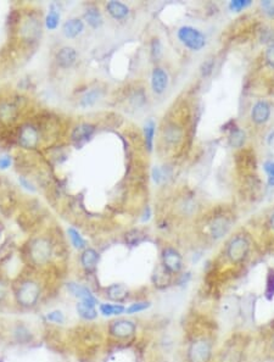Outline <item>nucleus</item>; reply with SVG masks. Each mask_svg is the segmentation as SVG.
Instances as JSON below:
<instances>
[{"mask_svg": "<svg viewBox=\"0 0 274 362\" xmlns=\"http://www.w3.org/2000/svg\"><path fill=\"white\" fill-rule=\"evenodd\" d=\"M264 171L268 175V185L274 187V161H267L264 163Z\"/></svg>", "mask_w": 274, "mask_h": 362, "instance_id": "nucleus-35", "label": "nucleus"}, {"mask_svg": "<svg viewBox=\"0 0 274 362\" xmlns=\"http://www.w3.org/2000/svg\"><path fill=\"white\" fill-rule=\"evenodd\" d=\"M60 22V11L59 9L56 8V4H51L50 11L47 15V19H45V25L49 29H55L57 26H59Z\"/></svg>", "mask_w": 274, "mask_h": 362, "instance_id": "nucleus-22", "label": "nucleus"}, {"mask_svg": "<svg viewBox=\"0 0 274 362\" xmlns=\"http://www.w3.org/2000/svg\"><path fill=\"white\" fill-rule=\"evenodd\" d=\"M136 333V324L132 319L118 318L110 322L109 336L116 340H129Z\"/></svg>", "mask_w": 274, "mask_h": 362, "instance_id": "nucleus-5", "label": "nucleus"}, {"mask_svg": "<svg viewBox=\"0 0 274 362\" xmlns=\"http://www.w3.org/2000/svg\"><path fill=\"white\" fill-rule=\"evenodd\" d=\"M169 273L161 266L160 269H157L156 272H155L154 277H152V281H154L155 285H157V287H166L167 283L169 282Z\"/></svg>", "mask_w": 274, "mask_h": 362, "instance_id": "nucleus-27", "label": "nucleus"}, {"mask_svg": "<svg viewBox=\"0 0 274 362\" xmlns=\"http://www.w3.org/2000/svg\"><path fill=\"white\" fill-rule=\"evenodd\" d=\"M45 319L48 322H51V323L55 324H63L65 323V313H63L61 310H54V311L48 312L45 315Z\"/></svg>", "mask_w": 274, "mask_h": 362, "instance_id": "nucleus-32", "label": "nucleus"}, {"mask_svg": "<svg viewBox=\"0 0 274 362\" xmlns=\"http://www.w3.org/2000/svg\"><path fill=\"white\" fill-rule=\"evenodd\" d=\"M101 96V92L100 89H91L88 93H85L83 95V98L81 99V106L82 108H89V106H93L97 100Z\"/></svg>", "mask_w": 274, "mask_h": 362, "instance_id": "nucleus-25", "label": "nucleus"}, {"mask_svg": "<svg viewBox=\"0 0 274 362\" xmlns=\"http://www.w3.org/2000/svg\"><path fill=\"white\" fill-rule=\"evenodd\" d=\"M11 165V157L5 155V156L0 157V170H6L9 169Z\"/></svg>", "mask_w": 274, "mask_h": 362, "instance_id": "nucleus-40", "label": "nucleus"}, {"mask_svg": "<svg viewBox=\"0 0 274 362\" xmlns=\"http://www.w3.org/2000/svg\"><path fill=\"white\" fill-rule=\"evenodd\" d=\"M230 228V222L224 216H218L210 224V233L215 239H219L228 233Z\"/></svg>", "mask_w": 274, "mask_h": 362, "instance_id": "nucleus-13", "label": "nucleus"}, {"mask_svg": "<svg viewBox=\"0 0 274 362\" xmlns=\"http://www.w3.org/2000/svg\"><path fill=\"white\" fill-rule=\"evenodd\" d=\"M20 183L23 185L26 189H28L30 191H36V188H35V185H33L32 183H29L28 181H27L26 178H23V177H20Z\"/></svg>", "mask_w": 274, "mask_h": 362, "instance_id": "nucleus-42", "label": "nucleus"}, {"mask_svg": "<svg viewBox=\"0 0 274 362\" xmlns=\"http://www.w3.org/2000/svg\"><path fill=\"white\" fill-rule=\"evenodd\" d=\"M245 142V133L239 128L231 129L229 137H228V143L231 148H242Z\"/></svg>", "mask_w": 274, "mask_h": 362, "instance_id": "nucleus-23", "label": "nucleus"}, {"mask_svg": "<svg viewBox=\"0 0 274 362\" xmlns=\"http://www.w3.org/2000/svg\"><path fill=\"white\" fill-rule=\"evenodd\" d=\"M38 31H41V26H38L36 20H28L22 28L23 35H28V37H36Z\"/></svg>", "mask_w": 274, "mask_h": 362, "instance_id": "nucleus-33", "label": "nucleus"}, {"mask_svg": "<svg viewBox=\"0 0 274 362\" xmlns=\"http://www.w3.org/2000/svg\"><path fill=\"white\" fill-rule=\"evenodd\" d=\"M272 345H273V349H274V337H273V340H272Z\"/></svg>", "mask_w": 274, "mask_h": 362, "instance_id": "nucleus-44", "label": "nucleus"}, {"mask_svg": "<svg viewBox=\"0 0 274 362\" xmlns=\"http://www.w3.org/2000/svg\"><path fill=\"white\" fill-rule=\"evenodd\" d=\"M106 9H108L109 14L111 15L115 20H123L124 17H127L128 14H129V9H128L127 5L118 2H110L109 4L106 5Z\"/></svg>", "mask_w": 274, "mask_h": 362, "instance_id": "nucleus-19", "label": "nucleus"}, {"mask_svg": "<svg viewBox=\"0 0 274 362\" xmlns=\"http://www.w3.org/2000/svg\"><path fill=\"white\" fill-rule=\"evenodd\" d=\"M212 357V343L205 338L195 339L187 350L188 362H210Z\"/></svg>", "mask_w": 274, "mask_h": 362, "instance_id": "nucleus-3", "label": "nucleus"}, {"mask_svg": "<svg viewBox=\"0 0 274 362\" xmlns=\"http://www.w3.org/2000/svg\"><path fill=\"white\" fill-rule=\"evenodd\" d=\"M261 7L268 16L274 17V0H264L261 3Z\"/></svg>", "mask_w": 274, "mask_h": 362, "instance_id": "nucleus-36", "label": "nucleus"}, {"mask_svg": "<svg viewBox=\"0 0 274 362\" xmlns=\"http://www.w3.org/2000/svg\"><path fill=\"white\" fill-rule=\"evenodd\" d=\"M14 298L17 305L22 309H33L41 301V284L32 278L22 279L14 289Z\"/></svg>", "mask_w": 274, "mask_h": 362, "instance_id": "nucleus-1", "label": "nucleus"}, {"mask_svg": "<svg viewBox=\"0 0 274 362\" xmlns=\"http://www.w3.org/2000/svg\"><path fill=\"white\" fill-rule=\"evenodd\" d=\"M154 136H155V123L154 121H149L144 127L145 145L149 151L152 150V145H154Z\"/></svg>", "mask_w": 274, "mask_h": 362, "instance_id": "nucleus-28", "label": "nucleus"}, {"mask_svg": "<svg viewBox=\"0 0 274 362\" xmlns=\"http://www.w3.org/2000/svg\"><path fill=\"white\" fill-rule=\"evenodd\" d=\"M269 224H270V227H272V229H274V214L272 215V217H270Z\"/></svg>", "mask_w": 274, "mask_h": 362, "instance_id": "nucleus-43", "label": "nucleus"}, {"mask_svg": "<svg viewBox=\"0 0 274 362\" xmlns=\"http://www.w3.org/2000/svg\"><path fill=\"white\" fill-rule=\"evenodd\" d=\"M84 29V25L81 20L72 19L68 20L62 27V32L67 38H75L78 35H81Z\"/></svg>", "mask_w": 274, "mask_h": 362, "instance_id": "nucleus-18", "label": "nucleus"}, {"mask_svg": "<svg viewBox=\"0 0 274 362\" xmlns=\"http://www.w3.org/2000/svg\"><path fill=\"white\" fill-rule=\"evenodd\" d=\"M150 306V301H138V303H133L128 307H126V313H128V315H134V313L145 311V310H148Z\"/></svg>", "mask_w": 274, "mask_h": 362, "instance_id": "nucleus-30", "label": "nucleus"}, {"mask_svg": "<svg viewBox=\"0 0 274 362\" xmlns=\"http://www.w3.org/2000/svg\"><path fill=\"white\" fill-rule=\"evenodd\" d=\"M264 57H266V62L268 65H269L270 68H274V44L270 45V47H268Z\"/></svg>", "mask_w": 274, "mask_h": 362, "instance_id": "nucleus-38", "label": "nucleus"}, {"mask_svg": "<svg viewBox=\"0 0 274 362\" xmlns=\"http://www.w3.org/2000/svg\"><path fill=\"white\" fill-rule=\"evenodd\" d=\"M105 295L109 300L114 301L116 304H121L128 299L129 290H128L126 285L120 284V283H115V284L109 285V287L105 289Z\"/></svg>", "mask_w": 274, "mask_h": 362, "instance_id": "nucleus-11", "label": "nucleus"}, {"mask_svg": "<svg viewBox=\"0 0 274 362\" xmlns=\"http://www.w3.org/2000/svg\"><path fill=\"white\" fill-rule=\"evenodd\" d=\"M270 106L267 102L256 103L251 110V120L257 124H263L269 120Z\"/></svg>", "mask_w": 274, "mask_h": 362, "instance_id": "nucleus-12", "label": "nucleus"}, {"mask_svg": "<svg viewBox=\"0 0 274 362\" xmlns=\"http://www.w3.org/2000/svg\"><path fill=\"white\" fill-rule=\"evenodd\" d=\"M66 288H67V291H68L73 298H77V299H79V301L90 304V305L93 306L97 305L96 297L91 293V290L87 287V285L79 284V283H76V282H68L66 284Z\"/></svg>", "mask_w": 274, "mask_h": 362, "instance_id": "nucleus-8", "label": "nucleus"}, {"mask_svg": "<svg viewBox=\"0 0 274 362\" xmlns=\"http://www.w3.org/2000/svg\"><path fill=\"white\" fill-rule=\"evenodd\" d=\"M84 17H85V20H87V22L89 23L93 28H99V27L101 26L102 16H101V14L99 13V10H97V9H95V8L88 9L87 13L84 14Z\"/></svg>", "mask_w": 274, "mask_h": 362, "instance_id": "nucleus-21", "label": "nucleus"}, {"mask_svg": "<svg viewBox=\"0 0 274 362\" xmlns=\"http://www.w3.org/2000/svg\"><path fill=\"white\" fill-rule=\"evenodd\" d=\"M126 312V307L122 304H111L102 303L99 305V313H101L105 317H111V316H120Z\"/></svg>", "mask_w": 274, "mask_h": 362, "instance_id": "nucleus-20", "label": "nucleus"}, {"mask_svg": "<svg viewBox=\"0 0 274 362\" xmlns=\"http://www.w3.org/2000/svg\"><path fill=\"white\" fill-rule=\"evenodd\" d=\"M167 86H168V76L162 69H155L151 76L152 90L157 94H162L166 90Z\"/></svg>", "mask_w": 274, "mask_h": 362, "instance_id": "nucleus-14", "label": "nucleus"}, {"mask_svg": "<svg viewBox=\"0 0 274 362\" xmlns=\"http://www.w3.org/2000/svg\"><path fill=\"white\" fill-rule=\"evenodd\" d=\"M151 54L154 59H158L161 55V44L158 39H154L151 43Z\"/></svg>", "mask_w": 274, "mask_h": 362, "instance_id": "nucleus-37", "label": "nucleus"}, {"mask_svg": "<svg viewBox=\"0 0 274 362\" xmlns=\"http://www.w3.org/2000/svg\"><path fill=\"white\" fill-rule=\"evenodd\" d=\"M8 293H9L8 284H6L5 281L0 279V304L4 303L6 297H8Z\"/></svg>", "mask_w": 274, "mask_h": 362, "instance_id": "nucleus-39", "label": "nucleus"}, {"mask_svg": "<svg viewBox=\"0 0 274 362\" xmlns=\"http://www.w3.org/2000/svg\"><path fill=\"white\" fill-rule=\"evenodd\" d=\"M202 75L203 76H207V75H210L212 72V70H213V61L212 60H209V61H206L205 63L202 65Z\"/></svg>", "mask_w": 274, "mask_h": 362, "instance_id": "nucleus-41", "label": "nucleus"}, {"mask_svg": "<svg viewBox=\"0 0 274 362\" xmlns=\"http://www.w3.org/2000/svg\"><path fill=\"white\" fill-rule=\"evenodd\" d=\"M53 254L50 242L45 238H37L29 243L28 257L30 262L36 266L47 265Z\"/></svg>", "mask_w": 274, "mask_h": 362, "instance_id": "nucleus-2", "label": "nucleus"}, {"mask_svg": "<svg viewBox=\"0 0 274 362\" xmlns=\"http://www.w3.org/2000/svg\"><path fill=\"white\" fill-rule=\"evenodd\" d=\"M67 234H68V238H70V240H71L72 245L75 246L76 249H78V250L85 249V246H87V242H85L84 238L81 236V233H79L77 229H75L73 227H70L68 229H67Z\"/></svg>", "mask_w": 274, "mask_h": 362, "instance_id": "nucleus-24", "label": "nucleus"}, {"mask_svg": "<svg viewBox=\"0 0 274 362\" xmlns=\"http://www.w3.org/2000/svg\"><path fill=\"white\" fill-rule=\"evenodd\" d=\"M178 38L183 45L194 51H199L206 45V37L203 33L190 26H183L179 28Z\"/></svg>", "mask_w": 274, "mask_h": 362, "instance_id": "nucleus-6", "label": "nucleus"}, {"mask_svg": "<svg viewBox=\"0 0 274 362\" xmlns=\"http://www.w3.org/2000/svg\"><path fill=\"white\" fill-rule=\"evenodd\" d=\"M18 142H20L21 147L26 149L36 148L39 142L38 130L32 126L22 127L20 130V136H18Z\"/></svg>", "mask_w": 274, "mask_h": 362, "instance_id": "nucleus-10", "label": "nucleus"}, {"mask_svg": "<svg viewBox=\"0 0 274 362\" xmlns=\"http://www.w3.org/2000/svg\"><path fill=\"white\" fill-rule=\"evenodd\" d=\"M94 132H95V128H94V126H91V124L89 123L79 124V126L76 127L72 132V136H71L72 143L77 148L83 147L85 143L93 137Z\"/></svg>", "mask_w": 274, "mask_h": 362, "instance_id": "nucleus-9", "label": "nucleus"}, {"mask_svg": "<svg viewBox=\"0 0 274 362\" xmlns=\"http://www.w3.org/2000/svg\"><path fill=\"white\" fill-rule=\"evenodd\" d=\"M99 262V254L95 249L85 248L81 255V265L87 272H93Z\"/></svg>", "mask_w": 274, "mask_h": 362, "instance_id": "nucleus-15", "label": "nucleus"}, {"mask_svg": "<svg viewBox=\"0 0 274 362\" xmlns=\"http://www.w3.org/2000/svg\"><path fill=\"white\" fill-rule=\"evenodd\" d=\"M76 310H77L79 317L84 319V321H94V319L97 318V315H99L95 306L83 303V301H79L77 306H76Z\"/></svg>", "mask_w": 274, "mask_h": 362, "instance_id": "nucleus-17", "label": "nucleus"}, {"mask_svg": "<svg viewBox=\"0 0 274 362\" xmlns=\"http://www.w3.org/2000/svg\"><path fill=\"white\" fill-rule=\"evenodd\" d=\"M264 298L267 301H272L274 299V270L270 269L267 273L266 287H264Z\"/></svg>", "mask_w": 274, "mask_h": 362, "instance_id": "nucleus-26", "label": "nucleus"}, {"mask_svg": "<svg viewBox=\"0 0 274 362\" xmlns=\"http://www.w3.org/2000/svg\"><path fill=\"white\" fill-rule=\"evenodd\" d=\"M76 59H77V53L71 47L62 48L56 55V61L62 69L71 68L73 63L76 62Z\"/></svg>", "mask_w": 274, "mask_h": 362, "instance_id": "nucleus-16", "label": "nucleus"}, {"mask_svg": "<svg viewBox=\"0 0 274 362\" xmlns=\"http://www.w3.org/2000/svg\"><path fill=\"white\" fill-rule=\"evenodd\" d=\"M250 4H251V2H250V0H233V2H230L229 9L231 11L239 13V11H242L243 9L248 8Z\"/></svg>", "mask_w": 274, "mask_h": 362, "instance_id": "nucleus-34", "label": "nucleus"}, {"mask_svg": "<svg viewBox=\"0 0 274 362\" xmlns=\"http://www.w3.org/2000/svg\"><path fill=\"white\" fill-rule=\"evenodd\" d=\"M145 239V234L140 229H133L126 234V242L129 245L135 246Z\"/></svg>", "mask_w": 274, "mask_h": 362, "instance_id": "nucleus-29", "label": "nucleus"}, {"mask_svg": "<svg viewBox=\"0 0 274 362\" xmlns=\"http://www.w3.org/2000/svg\"><path fill=\"white\" fill-rule=\"evenodd\" d=\"M250 252V242L244 236H236L228 243L225 254L230 262L242 264L246 260Z\"/></svg>", "mask_w": 274, "mask_h": 362, "instance_id": "nucleus-4", "label": "nucleus"}, {"mask_svg": "<svg viewBox=\"0 0 274 362\" xmlns=\"http://www.w3.org/2000/svg\"><path fill=\"white\" fill-rule=\"evenodd\" d=\"M163 267L169 275H175V273L181 272L183 269V257L181 252L176 250L175 248H166L162 251V265Z\"/></svg>", "mask_w": 274, "mask_h": 362, "instance_id": "nucleus-7", "label": "nucleus"}, {"mask_svg": "<svg viewBox=\"0 0 274 362\" xmlns=\"http://www.w3.org/2000/svg\"><path fill=\"white\" fill-rule=\"evenodd\" d=\"M16 116V108L10 104H3L0 106V118L4 121L14 120Z\"/></svg>", "mask_w": 274, "mask_h": 362, "instance_id": "nucleus-31", "label": "nucleus"}]
</instances>
